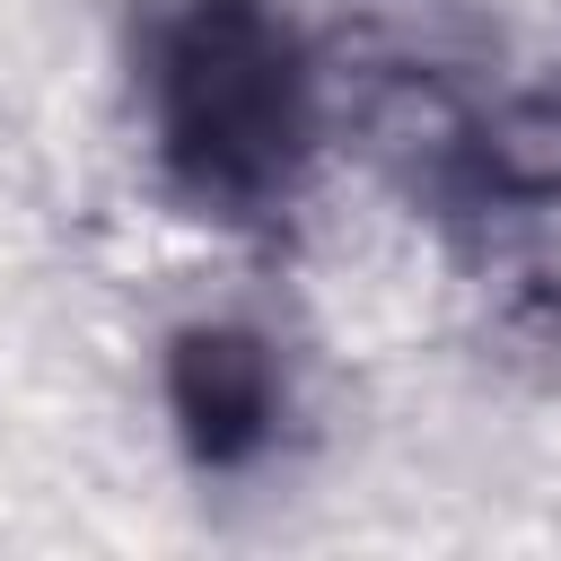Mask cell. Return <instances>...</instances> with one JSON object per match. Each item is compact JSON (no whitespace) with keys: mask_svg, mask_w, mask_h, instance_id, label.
I'll return each instance as SVG.
<instances>
[{"mask_svg":"<svg viewBox=\"0 0 561 561\" xmlns=\"http://www.w3.org/2000/svg\"><path fill=\"white\" fill-rule=\"evenodd\" d=\"M447 210H561V79L473 105Z\"/></svg>","mask_w":561,"mask_h":561,"instance_id":"4","label":"cell"},{"mask_svg":"<svg viewBox=\"0 0 561 561\" xmlns=\"http://www.w3.org/2000/svg\"><path fill=\"white\" fill-rule=\"evenodd\" d=\"M316 61L333 88H359V79L482 88L500 70V26L473 0H333Z\"/></svg>","mask_w":561,"mask_h":561,"instance_id":"3","label":"cell"},{"mask_svg":"<svg viewBox=\"0 0 561 561\" xmlns=\"http://www.w3.org/2000/svg\"><path fill=\"white\" fill-rule=\"evenodd\" d=\"M158 167L210 219H272L324 131V61L280 0H167L149 26Z\"/></svg>","mask_w":561,"mask_h":561,"instance_id":"1","label":"cell"},{"mask_svg":"<svg viewBox=\"0 0 561 561\" xmlns=\"http://www.w3.org/2000/svg\"><path fill=\"white\" fill-rule=\"evenodd\" d=\"M158 386H167V421H175V438H184V456L202 473L263 465L280 421H289L280 342L263 324H237V316L175 324L167 351H158Z\"/></svg>","mask_w":561,"mask_h":561,"instance_id":"2","label":"cell"},{"mask_svg":"<svg viewBox=\"0 0 561 561\" xmlns=\"http://www.w3.org/2000/svg\"><path fill=\"white\" fill-rule=\"evenodd\" d=\"M500 342L517 351V359H543V368H561V272H517L508 289H500Z\"/></svg>","mask_w":561,"mask_h":561,"instance_id":"5","label":"cell"}]
</instances>
